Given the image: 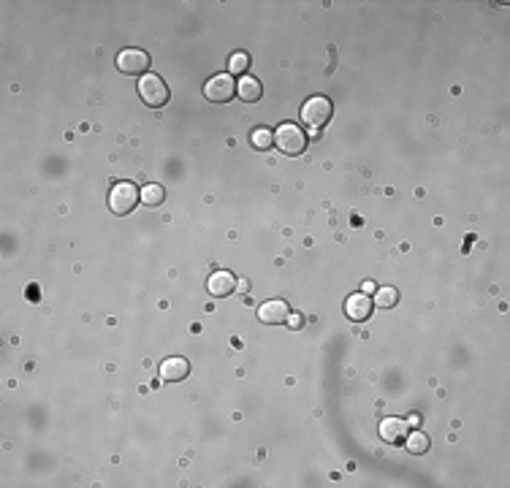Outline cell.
<instances>
[{"label":"cell","mask_w":510,"mask_h":488,"mask_svg":"<svg viewBox=\"0 0 510 488\" xmlns=\"http://www.w3.org/2000/svg\"><path fill=\"white\" fill-rule=\"evenodd\" d=\"M275 144H277V150L282 155L296 157V155H301L307 150V136H304V131H301L299 125L282 122L277 131H275Z\"/></svg>","instance_id":"cell-1"},{"label":"cell","mask_w":510,"mask_h":488,"mask_svg":"<svg viewBox=\"0 0 510 488\" xmlns=\"http://www.w3.org/2000/svg\"><path fill=\"white\" fill-rule=\"evenodd\" d=\"M141 201V193L136 190L133 182H117L109 193V209L114 214H128L136 209V204Z\"/></svg>","instance_id":"cell-2"},{"label":"cell","mask_w":510,"mask_h":488,"mask_svg":"<svg viewBox=\"0 0 510 488\" xmlns=\"http://www.w3.org/2000/svg\"><path fill=\"white\" fill-rule=\"evenodd\" d=\"M139 95L141 101L153 109H160L169 104V87H166L163 79L155 77V74H144L139 79Z\"/></svg>","instance_id":"cell-3"},{"label":"cell","mask_w":510,"mask_h":488,"mask_svg":"<svg viewBox=\"0 0 510 488\" xmlns=\"http://www.w3.org/2000/svg\"><path fill=\"white\" fill-rule=\"evenodd\" d=\"M331 111H334V106H331V101L326 95H312L301 106V120H304V125L318 131V128H323L326 122L331 120Z\"/></svg>","instance_id":"cell-4"},{"label":"cell","mask_w":510,"mask_h":488,"mask_svg":"<svg viewBox=\"0 0 510 488\" xmlns=\"http://www.w3.org/2000/svg\"><path fill=\"white\" fill-rule=\"evenodd\" d=\"M117 68L123 71L125 77H144L150 74V55L144 49H123L117 55Z\"/></svg>","instance_id":"cell-5"},{"label":"cell","mask_w":510,"mask_h":488,"mask_svg":"<svg viewBox=\"0 0 510 488\" xmlns=\"http://www.w3.org/2000/svg\"><path fill=\"white\" fill-rule=\"evenodd\" d=\"M233 95V77L231 74H217L204 84V98L212 104H228Z\"/></svg>","instance_id":"cell-6"},{"label":"cell","mask_w":510,"mask_h":488,"mask_svg":"<svg viewBox=\"0 0 510 488\" xmlns=\"http://www.w3.org/2000/svg\"><path fill=\"white\" fill-rule=\"evenodd\" d=\"M410 434V423L404 418H383L380 421V437L388 445H399L404 443V437Z\"/></svg>","instance_id":"cell-7"},{"label":"cell","mask_w":510,"mask_h":488,"mask_svg":"<svg viewBox=\"0 0 510 488\" xmlns=\"http://www.w3.org/2000/svg\"><path fill=\"white\" fill-rule=\"evenodd\" d=\"M345 315L350 318V321H356V323H361V321H367L372 315V301H370V296L367 293H353V296H348V301H345Z\"/></svg>","instance_id":"cell-8"},{"label":"cell","mask_w":510,"mask_h":488,"mask_svg":"<svg viewBox=\"0 0 510 488\" xmlns=\"http://www.w3.org/2000/svg\"><path fill=\"white\" fill-rule=\"evenodd\" d=\"M236 288V277L231 272H212V277L206 279V290L215 296V299H226L231 296Z\"/></svg>","instance_id":"cell-9"},{"label":"cell","mask_w":510,"mask_h":488,"mask_svg":"<svg viewBox=\"0 0 510 488\" xmlns=\"http://www.w3.org/2000/svg\"><path fill=\"white\" fill-rule=\"evenodd\" d=\"M187 375H190V364H187L185 358H179V355H171V358H166L160 364V377L166 382H179L185 380Z\"/></svg>","instance_id":"cell-10"},{"label":"cell","mask_w":510,"mask_h":488,"mask_svg":"<svg viewBox=\"0 0 510 488\" xmlns=\"http://www.w3.org/2000/svg\"><path fill=\"white\" fill-rule=\"evenodd\" d=\"M288 315H291V309H288L285 301H266V304H261V309H258V318H261V323H266V326H279V323L288 321Z\"/></svg>","instance_id":"cell-11"},{"label":"cell","mask_w":510,"mask_h":488,"mask_svg":"<svg viewBox=\"0 0 510 488\" xmlns=\"http://www.w3.org/2000/svg\"><path fill=\"white\" fill-rule=\"evenodd\" d=\"M236 95L242 98V101H248V104H255V101H261V82L255 77H245L239 79V84H236Z\"/></svg>","instance_id":"cell-12"},{"label":"cell","mask_w":510,"mask_h":488,"mask_svg":"<svg viewBox=\"0 0 510 488\" xmlns=\"http://www.w3.org/2000/svg\"><path fill=\"white\" fill-rule=\"evenodd\" d=\"M250 144H253V150H272L275 147V131H269V128H255L253 133H250Z\"/></svg>","instance_id":"cell-13"},{"label":"cell","mask_w":510,"mask_h":488,"mask_svg":"<svg viewBox=\"0 0 510 488\" xmlns=\"http://www.w3.org/2000/svg\"><path fill=\"white\" fill-rule=\"evenodd\" d=\"M404 445H407V453H413V456H421V453H426L429 450V437L423 434V431H410L407 437H404Z\"/></svg>","instance_id":"cell-14"},{"label":"cell","mask_w":510,"mask_h":488,"mask_svg":"<svg viewBox=\"0 0 510 488\" xmlns=\"http://www.w3.org/2000/svg\"><path fill=\"white\" fill-rule=\"evenodd\" d=\"M399 301V290L397 288H377L375 290V304L380 309H394Z\"/></svg>","instance_id":"cell-15"},{"label":"cell","mask_w":510,"mask_h":488,"mask_svg":"<svg viewBox=\"0 0 510 488\" xmlns=\"http://www.w3.org/2000/svg\"><path fill=\"white\" fill-rule=\"evenodd\" d=\"M163 199H166V190L160 184H144L141 187V204L157 206V204H163Z\"/></svg>","instance_id":"cell-16"},{"label":"cell","mask_w":510,"mask_h":488,"mask_svg":"<svg viewBox=\"0 0 510 488\" xmlns=\"http://www.w3.org/2000/svg\"><path fill=\"white\" fill-rule=\"evenodd\" d=\"M248 68H250L248 52H233L231 57H228V74H231V77H245Z\"/></svg>","instance_id":"cell-17"},{"label":"cell","mask_w":510,"mask_h":488,"mask_svg":"<svg viewBox=\"0 0 510 488\" xmlns=\"http://www.w3.org/2000/svg\"><path fill=\"white\" fill-rule=\"evenodd\" d=\"M288 323H291V328H299L301 326V315H288Z\"/></svg>","instance_id":"cell-18"},{"label":"cell","mask_w":510,"mask_h":488,"mask_svg":"<svg viewBox=\"0 0 510 488\" xmlns=\"http://www.w3.org/2000/svg\"><path fill=\"white\" fill-rule=\"evenodd\" d=\"M375 282H364V285H361V293H367V296H370V293H375Z\"/></svg>","instance_id":"cell-19"}]
</instances>
